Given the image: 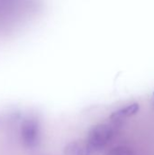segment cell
<instances>
[{
    "label": "cell",
    "mask_w": 154,
    "mask_h": 155,
    "mask_svg": "<svg viewBox=\"0 0 154 155\" xmlns=\"http://www.w3.org/2000/svg\"><path fill=\"white\" fill-rule=\"evenodd\" d=\"M113 129L108 125H100L93 130L90 134L88 142L94 148L104 147L113 136Z\"/></svg>",
    "instance_id": "6da1fadb"
},
{
    "label": "cell",
    "mask_w": 154,
    "mask_h": 155,
    "mask_svg": "<svg viewBox=\"0 0 154 155\" xmlns=\"http://www.w3.org/2000/svg\"><path fill=\"white\" fill-rule=\"evenodd\" d=\"M22 140L26 146H33L36 143L38 127L34 120H26L21 129Z\"/></svg>",
    "instance_id": "7a4b0ae2"
},
{
    "label": "cell",
    "mask_w": 154,
    "mask_h": 155,
    "mask_svg": "<svg viewBox=\"0 0 154 155\" xmlns=\"http://www.w3.org/2000/svg\"><path fill=\"white\" fill-rule=\"evenodd\" d=\"M64 155H88L86 146L79 142L70 143L64 149Z\"/></svg>",
    "instance_id": "3957f363"
},
{
    "label": "cell",
    "mask_w": 154,
    "mask_h": 155,
    "mask_svg": "<svg viewBox=\"0 0 154 155\" xmlns=\"http://www.w3.org/2000/svg\"><path fill=\"white\" fill-rule=\"evenodd\" d=\"M108 155H133V152L124 146H119L113 149Z\"/></svg>",
    "instance_id": "277c9868"
}]
</instances>
